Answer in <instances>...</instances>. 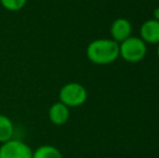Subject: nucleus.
<instances>
[{
  "instance_id": "nucleus-10",
  "label": "nucleus",
  "mask_w": 159,
  "mask_h": 158,
  "mask_svg": "<svg viewBox=\"0 0 159 158\" xmlns=\"http://www.w3.org/2000/svg\"><path fill=\"white\" fill-rule=\"evenodd\" d=\"M0 3L6 10L10 12H17L26 6L27 0H0Z\"/></svg>"
},
{
  "instance_id": "nucleus-7",
  "label": "nucleus",
  "mask_w": 159,
  "mask_h": 158,
  "mask_svg": "<svg viewBox=\"0 0 159 158\" xmlns=\"http://www.w3.org/2000/svg\"><path fill=\"white\" fill-rule=\"evenodd\" d=\"M142 40L148 43H159V21L149 20L141 27Z\"/></svg>"
},
{
  "instance_id": "nucleus-12",
  "label": "nucleus",
  "mask_w": 159,
  "mask_h": 158,
  "mask_svg": "<svg viewBox=\"0 0 159 158\" xmlns=\"http://www.w3.org/2000/svg\"><path fill=\"white\" fill-rule=\"evenodd\" d=\"M158 56H159V46H158Z\"/></svg>"
},
{
  "instance_id": "nucleus-8",
  "label": "nucleus",
  "mask_w": 159,
  "mask_h": 158,
  "mask_svg": "<svg viewBox=\"0 0 159 158\" xmlns=\"http://www.w3.org/2000/svg\"><path fill=\"white\" fill-rule=\"evenodd\" d=\"M14 134V126L12 120L6 115L0 114V143L9 141L13 139Z\"/></svg>"
},
{
  "instance_id": "nucleus-6",
  "label": "nucleus",
  "mask_w": 159,
  "mask_h": 158,
  "mask_svg": "<svg viewBox=\"0 0 159 158\" xmlns=\"http://www.w3.org/2000/svg\"><path fill=\"white\" fill-rule=\"evenodd\" d=\"M131 29V24L129 21H127L126 19H118L111 24V34L116 42H122L130 37Z\"/></svg>"
},
{
  "instance_id": "nucleus-4",
  "label": "nucleus",
  "mask_w": 159,
  "mask_h": 158,
  "mask_svg": "<svg viewBox=\"0 0 159 158\" xmlns=\"http://www.w3.org/2000/svg\"><path fill=\"white\" fill-rule=\"evenodd\" d=\"M33 150L21 140L11 139L0 146V158H32Z\"/></svg>"
},
{
  "instance_id": "nucleus-2",
  "label": "nucleus",
  "mask_w": 159,
  "mask_h": 158,
  "mask_svg": "<svg viewBox=\"0 0 159 158\" xmlns=\"http://www.w3.org/2000/svg\"><path fill=\"white\" fill-rule=\"evenodd\" d=\"M87 90L78 82H68L61 88L59 93L60 102L67 107H77L86 102Z\"/></svg>"
},
{
  "instance_id": "nucleus-9",
  "label": "nucleus",
  "mask_w": 159,
  "mask_h": 158,
  "mask_svg": "<svg viewBox=\"0 0 159 158\" xmlns=\"http://www.w3.org/2000/svg\"><path fill=\"white\" fill-rule=\"evenodd\" d=\"M32 158H63L62 153L53 145H41L33 151Z\"/></svg>"
},
{
  "instance_id": "nucleus-11",
  "label": "nucleus",
  "mask_w": 159,
  "mask_h": 158,
  "mask_svg": "<svg viewBox=\"0 0 159 158\" xmlns=\"http://www.w3.org/2000/svg\"><path fill=\"white\" fill-rule=\"evenodd\" d=\"M154 15H155L156 21H159V8H157L155 11H154Z\"/></svg>"
},
{
  "instance_id": "nucleus-5",
  "label": "nucleus",
  "mask_w": 159,
  "mask_h": 158,
  "mask_svg": "<svg viewBox=\"0 0 159 158\" xmlns=\"http://www.w3.org/2000/svg\"><path fill=\"white\" fill-rule=\"evenodd\" d=\"M49 119L53 124L57 126H63L66 124L69 119V107H67L66 105H64L61 102H57L53 103L49 108Z\"/></svg>"
},
{
  "instance_id": "nucleus-3",
  "label": "nucleus",
  "mask_w": 159,
  "mask_h": 158,
  "mask_svg": "<svg viewBox=\"0 0 159 158\" xmlns=\"http://www.w3.org/2000/svg\"><path fill=\"white\" fill-rule=\"evenodd\" d=\"M146 54V46L144 41L136 37H129L119 46V55L128 62L135 63L143 59Z\"/></svg>"
},
{
  "instance_id": "nucleus-1",
  "label": "nucleus",
  "mask_w": 159,
  "mask_h": 158,
  "mask_svg": "<svg viewBox=\"0 0 159 158\" xmlns=\"http://www.w3.org/2000/svg\"><path fill=\"white\" fill-rule=\"evenodd\" d=\"M87 56L92 63L100 65L113 63L119 56V46L115 40H94L87 48Z\"/></svg>"
}]
</instances>
